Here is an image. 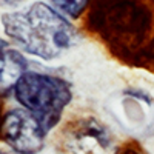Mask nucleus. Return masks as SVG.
I'll return each instance as SVG.
<instances>
[{
	"mask_svg": "<svg viewBox=\"0 0 154 154\" xmlns=\"http://www.w3.org/2000/svg\"><path fill=\"white\" fill-rule=\"evenodd\" d=\"M57 154H119L120 145L109 128L96 116H77L56 137Z\"/></svg>",
	"mask_w": 154,
	"mask_h": 154,
	"instance_id": "4",
	"label": "nucleus"
},
{
	"mask_svg": "<svg viewBox=\"0 0 154 154\" xmlns=\"http://www.w3.org/2000/svg\"><path fill=\"white\" fill-rule=\"evenodd\" d=\"M23 2H26V0H0V3L2 5H5V6H19V5H22Z\"/></svg>",
	"mask_w": 154,
	"mask_h": 154,
	"instance_id": "11",
	"label": "nucleus"
},
{
	"mask_svg": "<svg viewBox=\"0 0 154 154\" xmlns=\"http://www.w3.org/2000/svg\"><path fill=\"white\" fill-rule=\"evenodd\" d=\"M9 45H12L8 38H3V37H0V49H3V48H6V46H9Z\"/></svg>",
	"mask_w": 154,
	"mask_h": 154,
	"instance_id": "12",
	"label": "nucleus"
},
{
	"mask_svg": "<svg viewBox=\"0 0 154 154\" xmlns=\"http://www.w3.org/2000/svg\"><path fill=\"white\" fill-rule=\"evenodd\" d=\"M6 38L22 53L51 62L69 51L79 38L75 26L45 2H35L23 11L2 14Z\"/></svg>",
	"mask_w": 154,
	"mask_h": 154,
	"instance_id": "2",
	"label": "nucleus"
},
{
	"mask_svg": "<svg viewBox=\"0 0 154 154\" xmlns=\"http://www.w3.org/2000/svg\"><path fill=\"white\" fill-rule=\"evenodd\" d=\"M48 133L42 123L25 108L5 112L0 126V140L16 154H38L46 145Z\"/></svg>",
	"mask_w": 154,
	"mask_h": 154,
	"instance_id": "5",
	"label": "nucleus"
},
{
	"mask_svg": "<svg viewBox=\"0 0 154 154\" xmlns=\"http://www.w3.org/2000/svg\"><path fill=\"white\" fill-rule=\"evenodd\" d=\"M119 154H146V152L140 148L137 143H128L123 148H120Z\"/></svg>",
	"mask_w": 154,
	"mask_h": 154,
	"instance_id": "10",
	"label": "nucleus"
},
{
	"mask_svg": "<svg viewBox=\"0 0 154 154\" xmlns=\"http://www.w3.org/2000/svg\"><path fill=\"white\" fill-rule=\"evenodd\" d=\"M154 108L149 96L140 91H122L114 100V105H109V111L116 116L123 126L137 128L140 123L146 122V112Z\"/></svg>",
	"mask_w": 154,
	"mask_h": 154,
	"instance_id": "6",
	"label": "nucleus"
},
{
	"mask_svg": "<svg viewBox=\"0 0 154 154\" xmlns=\"http://www.w3.org/2000/svg\"><path fill=\"white\" fill-rule=\"evenodd\" d=\"M29 69V60L14 45L0 49V96L12 93L17 80Z\"/></svg>",
	"mask_w": 154,
	"mask_h": 154,
	"instance_id": "7",
	"label": "nucleus"
},
{
	"mask_svg": "<svg viewBox=\"0 0 154 154\" xmlns=\"http://www.w3.org/2000/svg\"><path fill=\"white\" fill-rule=\"evenodd\" d=\"M0 154H16V152H14V151H11V149H9V151H6V149H0Z\"/></svg>",
	"mask_w": 154,
	"mask_h": 154,
	"instance_id": "14",
	"label": "nucleus"
},
{
	"mask_svg": "<svg viewBox=\"0 0 154 154\" xmlns=\"http://www.w3.org/2000/svg\"><path fill=\"white\" fill-rule=\"evenodd\" d=\"M93 0H51L53 6L69 20L80 19L86 9H89Z\"/></svg>",
	"mask_w": 154,
	"mask_h": 154,
	"instance_id": "8",
	"label": "nucleus"
},
{
	"mask_svg": "<svg viewBox=\"0 0 154 154\" xmlns=\"http://www.w3.org/2000/svg\"><path fill=\"white\" fill-rule=\"evenodd\" d=\"M145 66H151L154 68V34L151 35L149 42L145 48V60H143V68Z\"/></svg>",
	"mask_w": 154,
	"mask_h": 154,
	"instance_id": "9",
	"label": "nucleus"
},
{
	"mask_svg": "<svg viewBox=\"0 0 154 154\" xmlns=\"http://www.w3.org/2000/svg\"><path fill=\"white\" fill-rule=\"evenodd\" d=\"M19 105L29 111L49 134L63 119L74 99L72 83L62 75L28 69L12 88Z\"/></svg>",
	"mask_w": 154,
	"mask_h": 154,
	"instance_id": "3",
	"label": "nucleus"
},
{
	"mask_svg": "<svg viewBox=\"0 0 154 154\" xmlns=\"http://www.w3.org/2000/svg\"><path fill=\"white\" fill-rule=\"evenodd\" d=\"M152 14L142 0H93L86 26L131 66H142L151 38Z\"/></svg>",
	"mask_w": 154,
	"mask_h": 154,
	"instance_id": "1",
	"label": "nucleus"
},
{
	"mask_svg": "<svg viewBox=\"0 0 154 154\" xmlns=\"http://www.w3.org/2000/svg\"><path fill=\"white\" fill-rule=\"evenodd\" d=\"M3 116H5V111H3V99H2V96H0V126H2Z\"/></svg>",
	"mask_w": 154,
	"mask_h": 154,
	"instance_id": "13",
	"label": "nucleus"
}]
</instances>
